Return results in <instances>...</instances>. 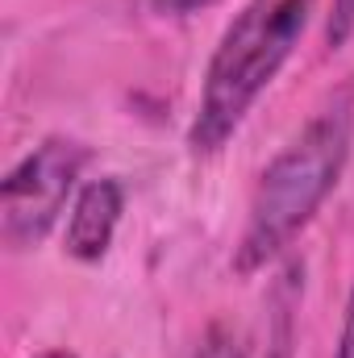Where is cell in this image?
I'll return each instance as SVG.
<instances>
[{
	"label": "cell",
	"instance_id": "cell-6",
	"mask_svg": "<svg viewBox=\"0 0 354 358\" xmlns=\"http://www.w3.org/2000/svg\"><path fill=\"white\" fill-rule=\"evenodd\" d=\"M354 38V0H330V13H325V46L330 50H342Z\"/></svg>",
	"mask_w": 354,
	"mask_h": 358
},
{
	"label": "cell",
	"instance_id": "cell-9",
	"mask_svg": "<svg viewBox=\"0 0 354 358\" xmlns=\"http://www.w3.org/2000/svg\"><path fill=\"white\" fill-rule=\"evenodd\" d=\"M38 358H80V355H71V350H46V355H38Z\"/></svg>",
	"mask_w": 354,
	"mask_h": 358
},
{
	"label": "cell",
	"instance_id": "cell-5",
	"mask_svg": "<svg viewBox=\"0 0 354 358\" xmlns=\"http://www.w3.org/2000/svg\"><path fill=\"white\" fill-rule=\"evenodd\" d=\"M187 358H250V355H246V346L238 342V334H234V329L213 325V329L200 338V346H196Z\"/></svg>",
	"mask_w": 354,
	"mask_h": 358
},
{
	"label": "cell",
	"instance_id": "cell-8",
	"mask_svg": "<svg viewBox=\"0 0 354 358\" xmlns=\"http://www.w3.org/2000/svg\"><path fill=\"white\" fill-rule=\"evenodd\" d=\"M155 4V13H163V17H192V13H200V8H213L217 0H150Z\"/></svg>",
	"mask_w": 354,
	"mask_h": 358
},
{
	"label": "cell",
	"instance_id": "cell-4",
	"mask_svg": "<svg viewBox=\"0 0 354 358\" xmlns=\"http://www.w3.org/2000/svg\"><path fill=\"white\" fill-rule=\"evenodd\" d=\"M121 213H125V187L117 176H100L88 179L76 200H71V213H67V229H63V250L76 259V263H100L117 238V225H121Z\"/></svg>",
	"mask_w": 354,
	"mask_h": 358
},
{
	"label": "cell",
	"instance_id": "cell-7",
	"mask_svg": "<svg viewBox=\"0 0 354 358\" xmlns=\"http://www.w3.org/2000/svg\"><path fill=\"white\" fill-rule=\"evenodd\" d=\"M334 358H354V287H351V296H346V313H342V334H338Z\"/></svg>",
	"mask_w": 354,
	"mask_h": 358
},
{
	"label": "cell",
	"instance_id": "cell-1",
	"mask_svg": "<svg viewBox=\"0 0 354 358\" xmlns=\"http://www.w3.org/2000/svg\"><path fill=\"white\" fill-rule=\"evenodd\" d=\"M354 155V84L330 92L309 125L267 163L255 183L246 229L234 246V271L255 275L275 263L321 213Z\"/></svg>",
	"mask_w": 354,
	"mask_h": 358
},
{
	"label": "cell",
	"instance_id": "cell-3",
	"mask_svg": "<svg viewBox=\"0 0 354 358\" xmlns=\"http://www.w3.org/2000/svg\"><path fill=\"white\" fill-rule=\"evenodd\" d=\"M88 146L67 138V134H50L42 138L0 183V242L4 250L21 255L46 242V234L59 225L67 200H76V192L84 187L80 176L88 167Z\"/></svg>",
	"mask_w": 354,
	"mask_h": 358
},
{
	"label": "cell",
	"instance_id": "cell-2",
	"mask_svg": "<svg viewBox=\"0 0 354 358\" xmlns=\"http://www.w3.org/2000/svg\"><path fill=\"white\" fill-rule=\"evenodd\" d=\"M317 13V0H246L242 13L221 34L196 117L187 125V150L196 159L217 155L246 121V113L259 104L283 63L296 55L309 21Z\"/></svg>",
	"mask_w": 354,
	"mask_h": 358
}]
</instances>
